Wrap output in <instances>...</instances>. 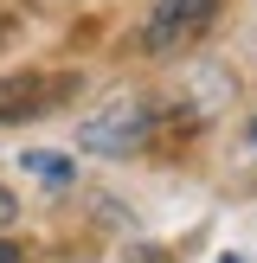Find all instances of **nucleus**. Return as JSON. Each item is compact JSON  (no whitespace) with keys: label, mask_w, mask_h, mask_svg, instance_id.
<instances>
[{"label":"nucleus","mask_w":257,"mask_h":263,"mask_svg":"<svg viewBox=\"0 0 257 263\" xmlns=\"http://www.w3.org/2000/svg\"><path fill=\"white\" fill-rule=\"evenodd\" d=\"M0 225H13V193L0 186Z\"/></svg>","instance_id":"nucleus-6"},{"label":"nucleus","mask_w":257,"mask_h":263,"mask_svg":"<svg viewBox=\"0 0 257 263\" xmlns=\"http://www.w3.org/2000/svg\"><path fill=\"white\" fill-rule=\"evenodd\" d=\"M0 263H26V251H20L13 238H0Z\"/></svg>","instance_id":"nucleus-5"},{"label":"nucleus","mask_w":257,"mask_h":263,"mask_svg":"<svg viewBox=\"0 0 257 263\" xmlns=\"http://www.w3.org/2000/svg\"><path fill=\"white\" fill-rule=\"evenodd\" d=\"M244 135H251V141H257V116H251V128H244Z\"/></svg>","instance_id":"nucleus-8"},{"label":"nucleus","mask_w":257,"mask_h":263,"mask_svg":"<svg viewBox=\"0 0 257 263\" xmlns=\"http://www.w3.org/2000/svg\"><path fill=\"white\" fill-rule=\"evenodd\" d=\"M26 174H39L45 186H71V161L64 154H26Z\"/></svg>","instance_id":"nucleus-4"},{"label":"nucleus","mask_w":257,"mask_h":263,"mask_svg":"<svg viewBox=\"0 0 257 263\" xmlns=\"http://www.w3.org/2000/svg\"><path fill=\"white\" fill-rule=\"evenodd\" d=\"M212 20H218V0H154L148 26H141V45L148 51H174L187 39H199Z\"/></svg>","instance_id":"nucleus-2"},{"label":"nucleus","mask_w":257,"mask_h":263,"mask_svg":"<svg viewBox=\"0 0 257 263\" xmlns=\"http://www.w3.org/2000/svg\"><path fill=\"white\" fill-rule=\"evenodd\" d=\"M128 263H167V251H135Z\"/></svg>","instance_id":"nucleus-7"},{"label":"nucleus","mask_w":257,"mask_h":263,"mask_svg":"<svg viewBox=\"0 0 257 263\" xmlns=\"http://www.w3.org/2000/svg\"><path fill=\"white\" fill-rule=\"evenodd\" d=\"M148 135H154V109L148 103H109L103 116H90V122L77 128V141H84L90 154H128Z\"/></svg>","instance_id":"nucleus-1"},{"label":"nucleus","mask_w":257,"mask_h":263,"mask_svg":"<svg viewBox=\"0 0 257 263\" xmlns=\"http://www.w3.org/2000/svg\"><path fill=\"white\" fill-rule=\"evenodd\" d=\"M58 97H64V77L7 71V77H0V122H32V116H45Z\"/></svg>","instance_id":"nucleus-3"}]
</instances>
